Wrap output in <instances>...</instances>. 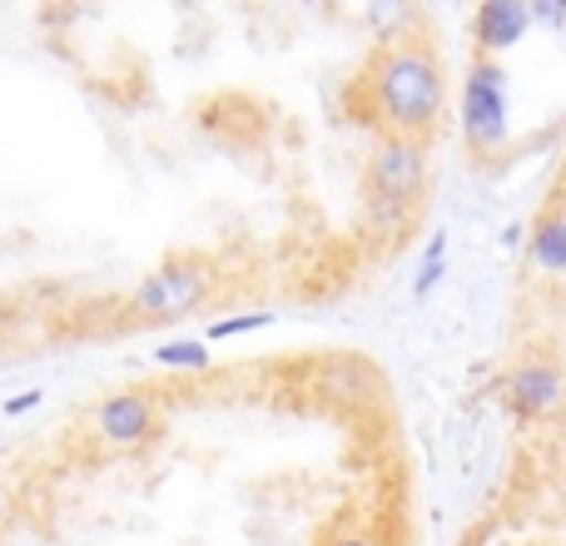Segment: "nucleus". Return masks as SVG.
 <instances>
[{"label":"nucleus","mask_w":566,"mask_h":546,"mask_svg":"<svg viewBox=\"0 0 566 546\" xmlns=\"http://www.w3.org/2000/svg\"><path fill=\"white\" fill-rule=\"evenodd\" d=\"M363 99L382 135L428 145V135L448 109V70L422 35H392L373 50L368 70H363Z\"/></svg>","instance_id":"nucleus-1"},{"label":"nucleus","mask_w":566,"mask_h":546,"mask_svg":"<svg viewBox=\"0 0 566 546\" xmlns=\"http://www.w3.org/2000/svg\"><path fill=\"white\" fill-rule=\"evenodd\" d=\"M422 189H428V145L382 135L368 155V179H363V224L378 239H398L418 214Z\"/></svg>","instance_id":"nucleus-2"},{"label":"nucleus","mask_w":566,"mask_h":546,"mask_svg":"<svg viewBox=\"0 0 566 546\" xmlns=\"http://www.w3.org/2000/svg\"><path fill=\"white\" fill-rule=\"evenodd\" d=\"M219 269L209 254H169L155 264L135 288L125 293L119 313L129 328H159V323H185L214 303Z\"/></svg>","instance_id":"nucleus-3"},{"label":"nucleus","mask_w":566,"mask_h":546,"mask_svg":"<svg viewBox=\"0 0 566 546\" xmlns=\"http://www.w3.org/2000/svg\"><path fill=\"white\" fill-rule=\"evenodd\" d=\"M458 125H462V145L472 155L492 159L507 149L512 139V85H507V65L502 60H472L462 75V95H458Z\"/></svg>","instance_id":"nucleus-4"},{"label":"nucleus","mask_w":566,"mask_h":546,"mask_svg":"<svg viewBox=\"0 0 566 546\" xmlns=\"http://www.w3.org/2000/svg\"><path fill=\"white\" fill-rule=\"evenodd\" d=\"M85 438L99 442L105 452H139L155 438H165V402L145 388L105 392L85 412Z\"/></svg>","instance_id":"nucleus-5"},{"label":"nucleus","mask_w":566,"mask_h":546,"mask_svg":"<svg viewBox=\"0 0 566 546\" xmlns=\"http://www.w3.org/2000/svg\"><path fill=\"white\" fill-rule=\"evenodd\" d=\"M502 398L517 418H552L566 408V368L552 358H522L512 363V372L502 378Z\"/></svg>","instance_id":"nucleus-6"},{"label":"nucleus","mask_w":566,"mask_h":546,"mask_svg":"<svg viewBox=\"0 0 566 546\" xmlns=\"http://www.w3.org/2000/svg\"><path fill=\"white\" fill-rule=\"evenodd\" d=\"M532 30V10L522 0H482L472 10V45L482 60H502L517 40H527Z\"/></svg>","instance_id":"nucleus-7"},{"label":"nucleus","mask_w":566,"mask_h":546,"mask_svg":"<svg viewBox=\"0 0 566 546\" xmlns=\"http://www.w3.org/2000/svg\"><path fill=\"white\" fill-rule=\"evenodd\" d=\"M527 259L552 279H566V209H547L527 229Z\"/></svg>","instance_id":"nucleus-8"},{"label":"nucleus","mask_w":566,"mask_h":546,"mask_svg":"<svg viewBox=\"0 0 566 546\" xmlns=\"http://www.w3.org/2000/svg\"><path fill=\"white\" fill-rule=\"evenodd\" d=\"M155 368L169 372H209V343L205 338H175L155 348Z\"/></svg>","instance_id":"nucleus-9"},{"label":"nucleus","mask_w":566,"mask_h":546,"mask_svg":"<svg viewBox=\"0 0 566 546\" xmlns=\"http://www.w3.org/2000/svg\"><path fill=\"white\" fill-rule=\"evenodd\" d=\"M448 279V234H432L428 249H422V264H418V283H412V298L428 303L438 293V283Z\"/></svg>","instance_id":"nucleus-10"},{"label":"nucleus","mask_w":566,"mask_h":546,"mask_svg":"<svg viewBox=\"0 0 566 546\" xmlns=\"http://www.w3.org/2000/svg\"><path fill=\"white\" fill-rule=\"evenodd\" d=\"M274 323V313H244V318H219V323H209L205 328V343L209 338H239V333H254V328H269Z\"/></svg>","instance_id":"nucleus-11"},{"label":"nucleus","mask_w":566,"mask_h":546,"mask_svg":"<svg viewBox=\"0 0 566 546\" xmlns=\"http://www.w3.org/2000/svg\"><path fill=\"white\" fill-rule=\"evenodd\" d=\"M532 25H547V30H562L566 25V0H532Z\"/></svg>","instance_id":"nucleus-12"},{"label":"nucleus","mask_w":566,"mask_h":546,"mask_svg":"<svg viewBox=\"0 0 566 546\" xmlns=\"http://www.w3.org/2000/svg\"><path fill=\"white\" fill-rule=\"evenodd\" d=\"M40 398H45V392H40V388H30V392H15V398H10V402H6V408H0V412H6V418H20V412L40 408Z\"/></svg>","instance_id":"nucleus-13"},{"label":"nucleus","mask_w":566,"mask_h":546,"mask_svg":"<svg viewBox=\"0 0 566 546\" xmlns=\"http://www.w3.org/2000/svg\"><path fill=\"white\" fill-rule=\"evenodd\" d=\"M323 546H378L373 537H363V532H338V537H328Z\"/></svg>","instance_id":"nucleus-14"},{"label":"nucleus","mask_w":566,"mask_h":546,"mask_svg":"<svg viewBox=\"0 0 566 546\" xmlns=\"http://www.w3.org/2000/svg\"><path fill=\"white\" fill-rule=\"evenodd\" d=\"M502 244H507V249H517V244H522V224H507V234H502Z\"/></svg>","instance_id":"nucleus-15"},{"label":"nucleus","mask_w":566,"mask_h":546,"mask_svg":"<svg viewBox=\"0 0 566 546\" xmlns=\"http://www.w3.org/2000/svg\"><path fill=\"white\" fill-rule=\"evenodd\" d=\"M6 517H10V497H6V487H0V527H6Z\"/></svg>","instance_id":"nucleus-16"},{"label":"nucleus","mask_w":566,"mask_h":546,"mask_svg":"<svg viewBox=\"0 0 566 546\" xmlns=\"http://www.w3.org/2000/svg\"><path fill=\"white\" fill-rule=\"evenodd\" d=\"M488 546H512V542H488Z\"/></svg>","instance_id":"nucleus-17"}]
</instances>
